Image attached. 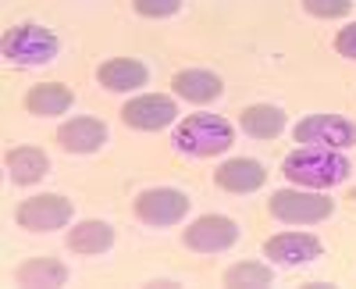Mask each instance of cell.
Here are the masks:
<instances>
[{"label":"cell","mask_w":356,"mask_h":289,"mask_svg":"<svg viewBox=\"0 0 356 289\" xmlns=\"http://www.w3.org/2000/svg\"><path fill=\"white\" fill-rule=\"evenodd\" d=\"M282 175L292 186H303V189H332V186H339V182H346L353 175V161L342 150L300 147V150L285 154Z\"/></svg>","instance_id":"6da1fadb"},{"label":"cell","mask_w":356,"mask_h":289,"mask_svg":"<svg viewBox=\"0 0 356 289\" xmlns=\"http://www.w3.org/2000/svg\"><path fill=\"white\" fill-rule=\"evenodd\" d=\"M232 143H235V129L221 114H189L186 122L175 125L171 136L175 154H186V157H214L225 154Z\"/></svg>","instance_id":"7a4b0ae2"},{"label":"cell","mask_w":356,"mask_h":289,"mask_svg":"<svg viewBox=\"0 0 356 289\" xmlns=\"http://www.w3.org/2000/svg\"><path fill=\"white\" fill-rule=\"evenodd\" d=\"M57 54H61V40L40 22H22L4 36V61L15 68H43L57 61Z\"/></svg>","instance_id":"3957f363"},{"label":"cell","mask_w":356,"mask_h":289,"mask_svg":"<svg viewBox=\"0 0 356 289\" xmlns=\"http://www.w3.org/2000/svg\"><path fill=\"white\" fill-rule=\"evenodd\" d=\"M267 211H271V218H278L285 225H317V221H328L335 214V200L310 193L303 186H292V189L271 193Z\"/></svg>","instance_id":"277c9868"},{"label":"cell","mask_w":356,"mask_h":289,"mask_svg":"<svg viewBox=\"0 0 356 289\" xmlns=\"http://www.w3.org/2000/svg\"><path fill=\"white\" fill-rule=\"evenodd\" d=\"M189 208H193L189 193L175 189V186L143 189V193L136 196V204H132L136 218L146 221V225H154V228H171V225H178V221L189 214Z\"/></svg>","instance_id":"5b68a950"},{"label":"cell","mask_w":356,"mask_h":289,"mask_svg":"<svg viewBox=\"0 0 356 289\" xmlns=\"http://www.w3.org/2000/svg\"><path fill=\"white\" fill-rule=\"evenodd\" d=\"M292 139L303 147H328V150H349L356 147V122L342 114H307L303 122H296Z\"/></svg>","instance_id":"8992f818"},{"label":"cell","mask_w":356,"mask_h":289,"mask_svg":"<svg viewBox=\"0 0 356 289\" xmlns=\"http://www.w3.org/2000/svg\"><path fill=\"white\" fill-rule=\"evenodd\" d=\"M75 208L72 200L61 196V193H40V196H29L18 204L15 211V221L29 233H57V228H65L72 221Z\"/></svg>","instance_id":"52a82bcc"},{"label":"cell","mask_w":356,"mask_h":289,"mask_svg":"<svg viewBox=\"0 0 356 289\" xmlns=\"http://www.w3.org/2000/svg\"><path fill=\"white\" fill-rule=\"evenodd\" d=\"M239 236H243V228L235 225L232 218L203 214L182 233V243L189 250H196V253H225V250H232L235 243H239Z\"/></svg>","instance_id":"ba28073f"},{"label":"cell","mask_w":356,"mask_h":289,"mask_svg":"<svg viewBox=\"0 0 356 289\" xmlns=\"http://www.w3.org/2000/svg\"><path fill=\"white\" fill-rule=\"evenodd\" d=\"M122 122L139 132H157V129H168L171 122H178V107L164 93H139L122 107Z\"/></svg>","instance_id":"9c48e42d"},{"label":"cell","mask_w":356,"mask_h":289,"mask_svg":"<svg viewBox=\"0 0 356 289\" xmlns=\"http://www.w3.org/2000/svg\"><path fill=\"white\" fill-rule=\"evenodd\" d=\"M321 253H324V243L310 233H282V236H271L264 243V257H271L275 265H285V268L310 265Z\"/></svg>","instance_id":"30bf717a"},{"label":"cell","mask_w":356,"mask_h":289,"mask_svg":"<svg viewBox=\"0 0 356 289\" xmlns=\"http://www.w3.org/2000/svg\"><path fill=\"white\" fill-rule=\"evenodd\" d=\"M107 125L93 114H79V118L65 122L57 129V147L68 150V154H97L104 143H107Z\"/></svg>","instance_id":"8fae6325"},{"label":"cell","mask_w":356,"mask_h":289,"mask_svg":"<svg viewBox=\"0 0 356 289\" xmlns=\"http://www.w3.org/2000/svg\"><path fill=\"white\" fill-rule=\"evenodd\" d=\"M97 79L111 93H136L150 82V68L136 61V57H111V61H104L97 68Z\"/></svg>","instance_id":"7c38bea8"},{"label":"cell","mask_w":356,"mask_h":289,"mask_svg":"<svg viewBox=\"0 0 356 289\" xmlns=\"http://www.w3.org/2000/svg\"><path fill=\"white\" fill-rule=\"evenodd\" d=\"M214 182L225 189V193H257L264 182H267V171H264V164L260 161H253V157H232V161H225L218 171H214Z\"/></svg>","instance_id":"4fadbf2b"},{"label":"cell","mask_w":356,"mask_h":289,"mask_svg":"<svg viewBox=\"0 0 356 289\" xmlns=\"http://www.w3.org/2000/svg\"><path fill=\"white\" fill-rule=\"evenodd\" d=\"M171 90L189 104H211L225 93V82L207 68H186V72H178L171 79Z\"/></svg>","instance_id":"5bb4252c"},{"label":"cell","mask_w":356,"mask_h":289,"mask_svg":"<svg viewBox=\"0 0 356 289\" xmlns=\"http://www.w3.org/2000/svg\"><path fill=\"white\" fill-rule=\"evenodd\" d=\"M72 104H75V93L65 82H40L25 93V111L40 114V118H57V114L72 111Z\"/></svg>","instance_id":"9a60e30c"},{"label":"cell","mask_w":356,"mask_h":289,"mask_svg":"<svg viewBox=\"0 0 356 289\" xmlns=\"http://www.w3.org/2000/svg\"><path fill=\"white\" fill-rule=\"evenodd\" d=\"M111 247H114V228L100 218H86V221L72 225V233H68V250L82 253V257L107 253Z\"/></svg>","instance_id":"2e32d148"},{"label":"cell","mask_w":356,"mask_h":289,"mask_svg":"<svg viewBox=\"0 0 356 289\" xmlns=\"http://www.w3.org/2000/svg\"><path fill=\"white\" fill-rule=\"evenodd\" d=\"M50 171V157L40 147H15L8 150V175L15 186H33Z\"/></svg>","instance_id":"e0dca14e"},{"label":"cell","mask_w":356,"mask_h":289,"mask_svg":"<svg viewBox=\"0 0 356 289\" xmlns=\"http://www.w3.org/2000/svg\"><path fill=\"white\" fill-rule=\"evenodd\" d=\"M239 125L246 136L253 139H275L282 129H285V111L275 107V104H250L243 114H239Z\"/></svg>","instance_id":"ac0fdd59"},{"label":"cell","mask_w":356,"mask_h":289,"mask_svg":"<svg viewBox=\"0 0 356 289\" xmlns=\"http://www.w3.org/2000/svg\"><path fill=\"white\" fill-rule=\"evenodd\" d=\"M15 282L18 286H65L68 282V268L61 261H54V257H33V261H25L15 268Z\"/></svg>","instance_id":"d6986e66"},{"label":"cell","mask_w":356,"mask_h":289,"mask_svg":"<svg viewBox=\"0 0 356 289\" xmlns=\"http://www.w3.org/2000/svg\"><path fill=\"white\" fill-rule=\"evenodd\" d=\"M225 286H271L275 282V272L271 265H260V261H243V265H232L225 268Z\"/></svg>","instance_id":"ffe728a7"},{"label":"cell","mask_w":356,"mask_h":289,"mask_svg":"<svg viewBox=\"0 0 356 289\" xmlns=\"http://www.w3.org/2000/svg\"><path fill=\"white\" fill-rule=\"evenodd\" d=\"M132 8L143 18H171L182 11V0H132Z\"/></svg>","instance_id":"44dd1931"},{"label":"cell","mask_w":356,"mask_h":289,"mask_svg":"<svg viewBox=\"0 0 356 289\" xmlns=\"http://www.w3.org/2000/svg\"><path fill=\"white\" fill-rule=\"evenodd\" d=\"M303 8L314 18H342L353 11V0H303Z\"/></svg>","instance_id":"7402d4cb"},{"label":"cell","mask_w":356,"mask_h":289,"mask_svg":"<svg viewBox=\"0 0 356 289\" xmlns=\"http://www.w3.org/2000/svg\"><path fill=\"white\" fill-rule=\"evenodd\" d=\"M335 50L342 57H349V61H356V22H349L346 29H339V36H335Z\"/></svg>","instance_id":"603a6c76"},{"label":"cell","mask_w":356,"mask_h":289,"mask_svg":"<svg viewBox=\"0 0 356 289\" xmlns=\"http://www.w3.org/2000/svg\"><path fill=\"white\" fill-rule=\"evenodd\" d=\"M349 200H356V189H353V193H349Z\"/></svg>","instance_id":"cb8c5ba5"}]
</instances>
